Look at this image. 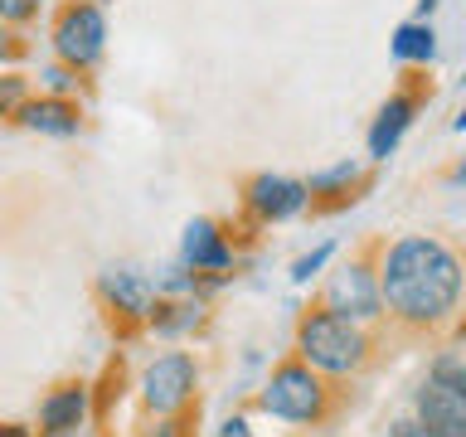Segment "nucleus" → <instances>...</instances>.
I'll return each mask as SVG.
<instances>
[{
	"label": "nucleus",
	"instance_id": "18",
	"mask_svg": "<svg viewBox=\"0 0 466 437\" xmlns=\"http://www.w3.org/2000/svg\"><path fill=\"white\" fill-rule=\"evenodd\" d=\"M44 5V0H0V20H10V25H20V20H29Z\"/></svg>",
	"mask_w": 466,
	"mask_h": 437
},
{
	"label": "nucleus",
	"instance_id": "3",
	"mask_svg": "<svg viewBox=\"0 0 466 437\" xmlns=\"http://www.w3.org/2000/svg\"><path fill=\"white\" fill-rule=\"evenodd\" d=\"M258 408L282 422H316L326 413V389L311 364H282L258 393Z\"/></svg>",
	"mask_w": 466,
	"mask_h": 437
},
{
	"label": "nucleus",
	"instance_id": "16",
	"mask_svg": "<svg viewBox=\"0 0 466 437\" xmlns=\"http://www.w3.org/2000/svg\"><path fill=\"white\" fill-rule=\"evenodd\" d=\"M355 180H360V160H340V166L316 170L311 180H306V189H311V195H330V189H350Z\"/></svg>",
	"mask_w": 466,
	"mask_h": 437
},
{
	"label": "nucleus",
	"instance_id": "11",
	"mask_svg": "<svg viewBox=\"0 0 466 437\" xmlns=\"http://www.w3.org/2000/svg\"><path fill=\"white\" fill-rule=\"evenodd\" d=\"M413 112H418V97H408V93L389 97L384 107H379L374 127H370V156H374V160H389L393 151H399L403 131L413 127Z\"/></svg>",
	"mask_w": 466,
	"mask_h": 437
},
{
	"label": "nucleus",
	"instance_id": "19",
	"mask_svg": "<svg viewBox=\"0 0 466 437\" xmlns=\"http://www.w3.org/2000/svg\"><path fill=\"white\" fill-rule=\"evenodd\" d=\"M44 83H49L54 97H64V93H73V87H78V78H73L68 68H44Z\"/></svg>",
	"mask_w": 466,
	"mask_h": 437
},
{
	"label": "nucleus",
	"instance_id": "4",
	"mask_svg": "<svg viewBox=\"0 0 466 437\" xmlns=\"http://www.w3.org/2000/svg\"><path fill=\"white\" fill-rule=\"evenodd\" d=\"M107 49V20L97 5H68L54 25V54L68 68H93Z\"/></svg>",
	"mask_w": 466,
	"mask_h": 437
},
{
	"label": "nucleus",
	"instance_id": "6",
	"mask_svg": "<svg viewBox=\"0 0 466 437\" xmlns=\"http://www.w3.org/2000/svg\"><path fill=\"white\" fill-rule=\"evenodd\" d=\"M326 301H330V311H335V316H345V320H374V316H384L379 277L364 268V262H350L345 272H335V277H330Z\"/></svg>",
	"mask_w": 466,
	"mask_h": 437
},
{
	"label": "nucleus",
	"instance_id": "2",
	"mask_svg": "<svg viewBox=\"0 0 466 437\" xmlns=\"http://www.w3.org/2000/svg\"><path fill=\"white\" fill-rule=\"evenodd\" d=\"M297 350H301V360L320 374H350V370L364 364V350L370 345H364L360 320H345L335 311H316V316L301 320Z\"/></svg>",
	"mask_w": 466,
	"mask_h": 437
},
{
	"label": "nucleus",
	"instance_id": "21",
	"mask_svg": "<svg viewBox=\"0 0 466 437\" xmlns=\"http://www.w3.org/2000/svg\"><path fill=\"white\" fill-rule=\"evenodd\" d=\"M389 437H422V428H418L413 418H403V422H393V432H389Z\"/></svg>",
	"mask_w": 466,
	"mask_h": 437
},
{
	"label": "nucleus",
	"instance_id": "14",
	"mask_svg": "<svg viewBox=\"0 0 466 437\" xmlns=\"http://www.w3.org/2000/svg\"><path fill=\"white\" fill-rule=\"evenodd\" d=\"M393 58L399 64H428V58L437 54V29L428 25V20H408V25H399L393 29Z\"/></svg>",
	"mask_w": 466,
	"mask_h": 437
},
{
	"label": "nucleus",
	"instance_id": "15",
	"mask_svg": "<svg viewBox=\"0 0 466 437\" xmlns=\"http://www.w3.org/2000/svg\"><path fill=\"white\" fill-rule=\"evenodd\" d=\"M156 330L160 335H180V330H189V326H199L204 320V311H199V301H180V306H156Z\"/></svg>",
	"mask_w": 466,
	"mask_h": 437
},
{
	"label": "nucleus",
	"instance_id": "10",
	"mask_svg": "<svg viewBox=\"0 0 466 437\" xmlns=\"http://www.w3.org/2000/svg\"><path fill=\"white\" fill-rule=\"evenodd\" d=\"M180 262L189 272H224L233 262V248H228L224 233H218V224H209V218H189L185 239H180Z\"/></svg>",
	"mask_w": 466,
	"mask_h": 437
},
{
	"label": "nucleus",
	"instance_id": "26",
	"mask_svg": "<svg viewBox=\"0 0 466 437\" xmlns=\"http://www.w3.org/2000/svg\"><path fill=\"white\" fill-rule=\"evenodd\" d=\"M0 437H25V432H20V428H10V432H0Z\"/></svg>",
	"mask_w": 466,
	"mask_h": 437
},
{
	"label": "nucleus",
	"instance_id": "5",
	"mask_svg": "<svg viewBox=\"0 0 466 437\" xmlns=\"http://www.w3.org/2000/svg\"><path fill=\"white\" fill-rule=\"evenodd\" d=\"M195 360L189 355H160L146 364L141 374V399L151 413H180L189 403V393H195Z\"/></svg>",
	"mask_w": 466,
	"mask_h": 437
},
{
	"label": "nucleus",
	"instance_id": "12",
	"mask_svg": "<svg viewBox=\"0 0 466 437\" xmlns=\"http://www.w3.org/2000/svg\"><path fill=\"white\" fill-rule=\"evenodd\" d=\"M20 122L29 131H44V137H78V127H83V117L73 102L64 97H39V102H20Z\"/></svg>",
	"mask_w": 466,
	"mask_h": 437
},
{
	"label": "nucleus",
	"instance_id": "13",
	"mask_svg": "<svg viewBox=\"0 0 466 437\" xmlns=\"http://www.w3.org/2000/svg\"><path fill=\"white\" fill-rule=\"evenodd\" d=\"M83 418H87V393H83L78 384H73V389H58V393H49V399L39 403V428L49 432V437L73 432Z\"/></svg>",
	"mask_w": 466,
	"mask_h": 437
},
{
	"label": "nucleus",
	"instance_id": "22",
	"mask_svg": "<svg viewBox=\"0 0 466 437\" xmlns=\"http://www.w3.org/2000/svg\"><path fill=\"white\" fill-rule=\"evenodd\" d=\"M218 437H253V432H248L243 418H233V422H224V432H218Z\"/></svg>",
	"mask_w": 466,
	"mask_h": 437
},
{
	"label": "nucleus",
	"instance_id": "20",
	"mask_svg": "<svg viewBox=\"0 0 466 437\" xmlns=\"http://www.w3.org/2000/svg\"><path fill=\"white\" fill-rule=\"evenodd\" d=\"M20 102H25V83L20 78H5V83H0V112L20 107Z\"/></svg>",
	"mask_w": 466,
	"mask_h": 437
},
{
	"label": "nucleus",
	"instance_id": "24",
	"mask_svg": "<svg viewBox=\"0 0 466 437\" xmlns=\"http://www.w3.org/2000/svg\"><path fill=\"white\" fill-rule=\"evenodd\" d=\"M0 58H10V35L0 29Z\"/></svg>",
	"mask_w": 466,
	"mask_h": 437
},
{
	"label": "nucleus",
	"instance_id": "1",
	"mask_svg": "<svg viewBox=\"0 0 466 437\" xmlns=\"http://www.w3.org/2000/svg\"><path fill=\"white\" fill-rule=\"evenodd\" d=\"M379 297L403 320H442L461 297V262L437 239H399L379 268Z\"/></svg>",
	"mask_w": 466,
	"mask_h": 437
},
{
	"label": "nucleus",
	"instance_id": "7",
	"mask_svg": "<svg viewBox=\"0 0 466 437\" xmlns=\"http://www.w3.org/2000/svg\"><path fill=\"white\" fill-rule=\"evenodd\" d=\"M97 291H102V301H107L112 311H122L131 320H146L156 311V291L160 287L141 268H107L97 277Z\"/></svg>",
	"mask_w": 466,
	"mask_h": 437
},
{
	"label": "nucleus",
	"instance_id": "25",
	"mask_svg": "<svg viewBox=\"0 0 466 437\" xmlns=\"http://www.w3.org/2000/svg\"><path fill=\"white\" fill-rule=\"evenodd\" d=\"M457 131H466V107H461V117H457Z\"/></svg>",
	"mask_w": 466,
	"mask_h": 437
},
{
	"label": "nucleus",
	"instance_id": "27",
	"mask_svg": "<svg viewBox=\"0 0 466 437\" xmlns=\"http://www.w3.org/2000/svg\"><path fill=\"white\" fill-rule=\"evenodd\" d=\"M457 180H466V166H461V170H457Z\"/></svg>",
	"mask_w": 466,
	"mask_h": 437
},
{
	"label": "nucleus",
	"instance_id": "8",
	"mask_svg": "<svg viewBox=\"0 0 466 437\" xmlns=\"http://www.w3.org/2000/svg\"><path fill=\"white\" fill-rule=\"evenodd\" d=\"M248 204H253L258 218L282 224V218H297L311 204V189H306V180H291V175H258L248 185Z\"/></svg>",
	"mask_w": 466,
	"mask_h": 437
},
{
	"label": "nucleus",
	"instance_id": "23",
	"mask_svg": "<svg viewBox=\"0 0 466 437\" xmlns=\"http://www.w3.org/2000/svg\"><path fill=\"white\" fill-rule=\"evenodd\" d=\"M432 10H437V0H418V15H422V20H428Z\"/></svg>",
	"mask_w": 466,
	"mask_h": 437
},
{
	"label": "nucleus",
	"instance_id": "9",
	"mask_svg": "<svg viewBox=\"0 0 466 437\" xmlns=\"http://www.w3.org/2000/svg\"><path fill=\"white\" fill-rule=\"evenodd\" d=\"M418 428L422 437H466V399H457L451 389H442L437 379L418 389Z\"/></svg>",
	"mask_w": 466,
	"mask_h": 437
},
{
	"label": "nucleus",
	"instance_id": "17",
	"mask_svg": "<svg viewBox=\"0 0 466 437\" xmlns=\"http://www.w3.org/2000/svg\"><path fill=\"white\" fill-rule=\"evenodd\" d=\"M330 258H335V243H320L316 253H306V258H297V262H291V282H311V277H316L320 268H326Z\"/></svg>",
	"mask_w": 466,
	"mask_h": 437
}]
</instances>
